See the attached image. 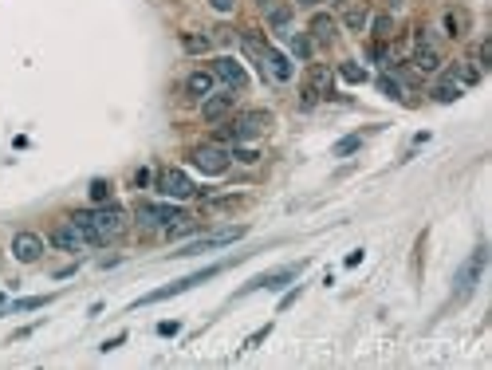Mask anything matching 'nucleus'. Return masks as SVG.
Segmentation results:
<instances>
[{
  "label": "nucleus",
  "instance_id": "24",
  "mask_svg": "<svg viewBox=\"0 0 492 370\" xmlns=\"http://www.w3.org/2000/svg\"><path fill=\"white\" fill-rule=\"evenodd\" d=\"M449 75H453L461 87H473V83H480V67H468V63H453L449 67Z\"/></svg>",
  "mask_w": 492,
  "mask_h": 370
},
{
  "label": "nucleus",
  "instance_id": "39",
  "mask_svg": "<svg viewBox=\"0 0 492 370\" xmlns=\"http://www.w3.org/2000/svg\"><path fill=\"white\" fill-rule=\"evenodd\" d=\"M295 4H304V8H315V4H327V0H295Z\"/></svg>",
  "mask_w": 492,
  "mask_h": 370
},
{
  "label": "nucleus",
  "instance_id": "34",
  "mask_svg": "<svg viewBox=\"0 0 492 370\" xmlns=\"http://www.w3.org/2000/svg\"><path fill=\"white\" fill-rule=\"evenodd\" d=\"M268 335H272V327H260L256 335H248V339H245V351H252V346H260V343H264V339H268Z\"/></svg>",
  "mask_w": 492,
  "mask_h": 370
},
{
  "label": "nucleus",
  "instance_id": "16",
  "mask_svg": "<svg viewBox=\"0 0 492 370\" xmlns=\"http://www.w3.org/2000/svg\"><path fill=\"white\" fill-rule=\"evenodd\" d=\"M213 87H217V75L213 71H193L185 79V95H189V99H209Z\"/></svg>",
  "mask_w": 492,
  "mask_h": 370
},
{
  "label": "nucleus",
  "instance_id": "25",
  "mask_svg": "<svg viewBox=\"0 0 492 370\" xmlns=\"http://www.w3.org/2000/svg\"><path fill=\"white\" fill-rule=\"evenodd\" d=\"M91 201H98V205L111 201V182H107V177H95V182H91Z\"/></svg>",
  "mask_w": 492,
  "mask_h": 370
},
{
  "label": "nucleus",
  "instance_id": "27",
  "mask_svg": "<svg viewBox=\"0 0 492 370\" xmlns=\"http://www.w3.org/2000/svg\"><path fill=\"white\" fill-rule=\"evenodd\" d=\"M370 28H374V36H378V39H390L394 36V20H390V16H374V20H370Z\"/></svg>",
  "mask_w": 492,
  "mask_h": 370
},
{
  "label": "nucleus",
  "instance_id": "41",
  "mask_svg": "<svg viewBox=\"0 0 492 370\" xmlns=\"http://www.w3.org/2000/svg\"><path fill=\"white\" fill-rule=\"evenodd\" d=\"M0 299H4V296H0Z\"/></svg>",
  "mask_w": 492,
  "mask_h": 370
},
{
  "label": "nucleus",
  "instance_id": "35",
  "mask_svg": "<svg viewBox=\"0 0 492 370\" xmlns=\"http://www.w3.org/2000/svg\"><path fill=\"white\" fill-rule=\"evenodd\" d=\"M233 158H236V161H245V166H252L260 154H256V150H233Z\"/></svg>",
  "mask_w": 492,
  "mask_h": 370
},
{
  "label": "nucleus",
  "instance_id": "11",
  "mask_svg": "<svg viewBox=\"0 0 492 370\" xmlns=\"http://www.w3.org/2000/svg\"><path fill=\"white\" fill-rule=\"evenodd\" d=\"M248 229H225V233H213V236H201V240H193V245H185L177 256H201V252H209V248H221V245H233V240H240Z\"/></svg>",
  "mask_w": 492,
  "mask_h": 370
},
{
  "label": "nucleus",
  "instance_id": "19",
  "mask_svg": "<svg viewBox=\"0 0 492 370\" xmlns=\"http://www.w3.org/2000/svg\"><path fill=\"white\" fill-rule=\"evenodd\" d=\"M182 48L189 55H205L213 48V36H205V32H182Z\"/></svg>",
  "mask_w": 492,
  "mask_h": 370
},
{
  "label": "nucleus",
  "instance_id": "5",
  "mask_svg": "<svg viewBox=\"0 0 492 370\" xmlns=\"http://www.w3.org/2000/svg\"><path fill=\"white\" fill-rule=\"evenodd\" d=\"M319 99H331V67L327 63H311L308 79H304V107H315Z\"/></svg>",
  "mask_w": 492,
  "mask_h": 370
},
{
  "label": "nucleus",
  "instance_id": "26",
  "mask_svg": "<svg viewBox=\"0 0 492 370\" xmlns=\"http://www.w3.org/2000/svg\"><path fill=\"white\" fill-rule=\"evenodd\" d=\"M362 146V134H351V138H343V142H335V158H346V154H355V150Z\"/></svg>",
  "mask_w": 492,
  "mask_h": 370
},
{
  "label": "nucleus",
  "instance_id": "3",
  "mask_svg": "<svg viewBox=\"0 0 492 370\" xmlns=\"http://www.w3.org/2000/svg\"><path fill=\"white\" fill-rule=\"evenodd\" d=\"M484 264H489V248L480 245L477 252H473V256L465 260V264H461V272H457V280H453V296L457 299H468L473 296V288L480 284V276H484Z\"/></svg>",
  "mask_w": 492,
  "mask_h": 370
},
{
  "label": "nucleus",
  "instance_id": "7",
  "mask_svg": "<svg viewBox=\"0 0 492 370\" xmlns=\"http://www.w3.org/2000/svg\"><path fill=\"white\" fill-rule=\"evenodd\" d=\"M189 161H193L201 173H209V177H217V173H225L229 170V161H233V154L229 150H221V146H197L193 154H189Z\"/></svg>",
  "mask_w": 492,
  "mask_h": 370
},
{
  "label": "nucleus",
  "instance_id": "14",
  "mask_svg": "<svg viewBox=\"0 0 492 370\" xmlns=\"http://www.w3.org/2000/svg\"><path fill=\"white\" fill-rule=\"evenodd\" d=\"M236 107V95L229 91V95H209V99H201V118L205 123H221V118H229Z\"/></svg>",
  "mask_w": 492,
  "mask_h": 370
},
{
  "label": "nucleus",
  "instance_id": "6",
  "mask_svg": "<svg viewBox=\"0 0 492 370\" xmlns=\"http://www.w3.org/2000/svg\"><path fill=\"white\" fill-rule=\"evenodd\" d=\"M134 217H138V224H146V229H170V224L189 221L177 205H146V201L134 209Z\"/></svg>",
  "mask_w": 492,
  "mask_h": 370
},
{
  "label": "nucleus",
  "instance_id": "1",
  "mask_svg": "<svg viewBox=\"0 0 492 370\" xmlns=\"http://www.w3.org/2000/svg\"><path fill=\"white\" fill-rule=\"evenodd\" d=\"M268 126H272L268 111H240V114L229 118V126L217 130V138H221V142H252V138H260Z\"/></svg>",
  "mask_w": 492,
  "mask_h": 370
},
{
  "label": "nucleus",
  "instance_id": "10",
  "mask_svg": "<svg viewBox=\"0 0 492 370\" xmlns=\"http://www.w3.org/2000/svg\"><path fill=\"white\" fill-rule=\"evenodd\" d=\"M213 75H217V79H221L225 87H229V91H245L248 87V75H245V67H240V63L233 60V55H221V60H213V67H209Z\"/></svg>",
  "mask_w": 492,
  "mask_h": 370
},
{
  "label": "nucleus",
  "instance_id": "8",
  "mask_svg": "<svg viewBox=\"0 0 492 370\" xmlns=\"http://www.w3.org/2000/svg\"><path fill=\"white\" fill-rule=\"evenodd\" d=\"M158 193H161V197H173V201H185V197H193L197 189H193V182H189V173L161 170L158 173Z\"/></svg>",
  "mask_w": 492,
  "mask_h": 370
},
{
  "label": "nucleus",
  "instance_id": "36",
  "mask_svg": "<svg viewBox=\"0 0 492 370\" xmlns=\"http://www.w3.org/2000/svg\"><path fill=\"white\" fill-rule=\"evenodd\" d=\"M209 4L217 8V12H233V4H236V0H209Z\"/></svg>",
  "mask_w": 492,
  "mask_h": 370
},
{
  "label": "nucleus",
  "instance_id": "28",
  "mask_svg": "<svg viewBox=\"0 0 492 370\" xmlns=\"http://www.w3.org/2000/svg\"><path fill=\"white\" fill-rule=\"evenodd\" d=\"M339 75H343L346 83H362V79H367V71H362L358 63H339Z\"/></svg>",
  "mask_w": 492,
  "mask_h": 370
},
{
  "label": "nucleus",
  "instance_id": "23",
  "mask_svg": "<svg viewBox=\"0 0 492 370\" xmlns=\"http://www.w3.org/2000/svg\"><path fill=\"white\" fill-rule=\"evenodd\" d=\"M311 36L319 39V44H331V39H335V20L319 12L315 20H311Z\"/></svg>",
  "mask_w": 492,
  "mask_h": 370
},
{
  "label": "nucleus",
  "instance_id": "33",
  "mask_svg": "<svg viewBox=\"0 0 492 370\" xmlns=\"http://www.w3.org/2000/svg\"><path fill=\"white\" fill-rule=\"evenodd\" d=\"M378 87L386 91V95H390V99H398V95H402V83H398V79H390V75H382Z\"/></svg>",
  "mask_w": 492,
  "mask_h": 370
},
{
  "label": "nucleus",
  "instance_id": "9",
  "mask_svg": "<svg viewBox=\"0 0 492 370\" xmlns=\"http://www.w3.org/2000/svg\"><path fill=\"white\" fill-rule=\"evenodd\" d=\"M304 272V264H292V268H280V272H264V276H256L252 284L240 288V296H248V292H280L288 280H295Z\"/></svg>",
  "mask_w": 492,
  "mask_h": 370
},
{
  "label": "nucleus",
  "instance_id": "29",
  "mask_svg": "<svg viewBox=\"0 0 492 370\" xmlns=\"http://www.w3.org/2000/svg\"><path fill=\"white\" fill-rule=\"evenodd\" d=\"M268 20H272L276 28H288V20H292V8H288V4H276V8L268 12Z\"/></svg>",
  "mask_w": 492,
  "mask_h": 370
},
{
  "label": "nucleus",
  "instance_id": "4",
  "mask_svg": "<svg viewBox=\"0 0 492 370\" xmlns=\"http://www.w3.org/2000/svg\"><path fill=\"white\" fill-rule=\"evenodd\" d=\"M91 224H95V245H107L126 229V213L118 205H103V209H91Z\"/></svg>",
  "mask_w": 492,
  "mask_h": 370
},
{
  "label": "nucleus",
  "instance_id": "12",
  "mask_svg": "<svg viewBox=\"0 0 492 370\" xmlns=\"http://www.w3.org/2000/svg\"><path fill=\"white\" fill-rule=\"evenodd\" d=\"M12 256L20 260V264H36L39 256H44V236H36V233H16L12 236Z\"/></svg>",
  "mask_w": 492,
  "mask_h": 370
},
{
  "label": "nucleus",
  "instance_id": "37",
  "mask_svg": "<svg viewBox=\"0 0 492 370\" xmlns=\"http://www.w3.org/2000/svg\"><path fill=\"white\" fill-rule=\"evenodd\" d=\"M158 335H177V323H173V319L158 323Z\"/></svg>",
  "mask_w": 492,
  "mask_h": 370
},
{
  "label": "nucleus",
  "instance_id": "21",
  "mask_svg": "<svg viewBox=\"0 0 492 370\" xmlns=\"http://www.w3.org/2000/svg\"><path fill=\"white\" fill-rule=\"evenodd\" d=\"M461 91H465V87L457 83L453 75H445V79H441V83H437V87H433L430 95H433V99H437V103H453L457 95H461Z\"/></svg>",
  "mask_w": 492,
  "mask_h": 370
},
{
  "label": "nucleus",
  "instance_id": "40",
  "mask_svg": "<svg viewBox=\"0 0 492 370\" xmlns=\"http://www.w3.org/2000/svg\"><path fill=\"white\" fill-rule=\"evenodd\" d=\"M256 4H268V0H256Z\"/></svg>",
  "mask_w": 492,
  "mask_h": 370
},
{
  "label": "nucleus",
  "instance_id": "20",
  "mask_svg": "<svg viewBox=\"0 0 492 370\" xmlns=\"http://www.w3.org/2000/svg\"><path fill=\"white\" fill-rule=\"evenodd\" d=\"M367 20H370L367 4H351V8L343 12V28H346V32H362V28H367Z\"/></svg>",
  "mask_w": 492,
  "mask_h": 370
},
{
  "label": "nucleus",
  "instance_id": "38",
  "mask_svg": "<svg viewBox=\"0 0 492 370\" xmlns=\"http://www.w3.org/2000/svg\"><path fill=\"white\" fill-rule=\"evenodd\" d=\"M126 343V335H114V339H107V343H103V351H114V346H123Z\"/></svg>",
  "mask_w": 492,
  "mask_h": 370
},
{
  "label": "nucleus",
  "instance_id": "31",
  "mask_svg": "<svg viewBox=\"0 0 492 370\" xmlns=\"http://www.w3.org/2000/svg\"><path fill=\"white\" fill-rule=\"evenodd\" d=\"M477 67H480V71H484V67H492V39H484V44L477 48Z\"/></svg>",
  "mask_w": 492,
  "mask_h": 370
},
{
  "label": "nucleus",
  "instance_id": "32",
  "mask_svg": "<svg viewBox=\"0 0 492 370\" xmlns=\"http://www.w3.org/2000/svg\"><path fill=\"white\" fill-rule=\"evenodd\" d=\"M292 51L299 55V60H308V55H311V39L308 36H292Z\"/></svg>",
  "mask_w": 492,
  "mask_h": 370
},
{
  "label": "nucleus",
  "instance_id": "30",
  "mask_svg": "<svg viewBox=\"0 0 492 370\" xmlns=\"http://www.w3.org/2000/svg\"><path fill=\"white\" fill-rule=\"evenodd\" d=\"M48 303V296H32V299H16L12 303V311H36V308H44Z\"/></svg>",
  "mask_w": 492,
  "mask_h": 370
},
{
  "label": "nucleus",
  "instance_id": "22",
  "mask_svg": "<svg viewBox=\"0 0 492 370\" xmlns=\"http://www.w3.org/2000/svg\"><path fill=\"white\" fill-rule=\"evenodd\" d=\"M240 48H245L252 60H264V51H268V39L260 36V32H240Z\"/></svg>",
  "mask_w": 492,
  "mask_h": 370
},
{
  "label": "nucleus",
  "instance_id": "2",
  "mask_svg": "<svg viewBox=\"0 0 492 370\" xmlns=\"http://www.w3.org/2000/svg\"><path fill=\"white\" fill-rule=\"evenodd\" d=\"M221 272H225V264H209V268L193 272V276H185V280H177V284H166V288H158V292H146L134 308H146V303H161V299H170V296H182V292H189V288H197V284H205V280L221 276Z\"/></svg>",
  "mask_w": 492,
  "mask_h": 370
},
{
  "label": "nucleus",
  "instance_id": "15",
  "mask_svg": "<svg viewBox=\"0 0 492 370\" xmlns=\"http://www.w3.org/2000/svg\"><path fill=\"white\" fill-rule=\"evenodd\" d=\"M51 245L63 248V252H79V248H83L87 240H83V233H79V229H75V224L67 221V224H60V229H51Z\"/></svg>",
  "mask_w": 492,
  "mask_h": 370
},
{
  "label": "nucleus",
  "instance_id": "18",
  "mask_svg": "<svg viewBox=\"0 0 492 370\" xmlns=\"http://www.w3.org/2000/svg\"><path fill=\"white\" fill-rule=\"evenodd\" d=\"M468 24H473V20H468L465 8H449V12H445V36L461 39V36L468 32Z\"/></svg>",
  "mask_w": 492,
  "mask_h": 370
},
{
  "label": "nucleus",
  "instance_id": "17",
  "mask_svg": "<svg viewBox=\"0 0 492 370\" xmlns=\"http://www.w3.org/2000/svg\"><path fill=\"white\" fill-rule=\"evenodd\" d=\"M414 67L425 71V75L441 71V55H437V48H433V44H418V51H414Z\"/></svg>",
  "mask_w": 492,
  "mask_h": 370
},
{
  "label": "nucleus",
  "instance_id": "13",
  "mask_svg": "<svg viewBox=\"0 0 492 370\" xmlns=\"http://www.w3.org/2000/svg\"><path fill=\"white\" fill-rule=\"evenodd\" d=\"M260 71H264V79H276V83H288L295 75V67H292V60L283 55V51H264V60H260Z\"/></svg>",
  "mask_w": 492,
  "mask_h": 370
}]
</instances>
